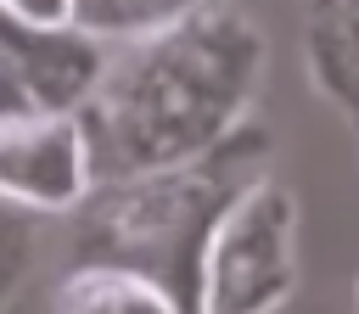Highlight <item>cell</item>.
<instances>
[{
    "label": "cell",
    "instance_id": "obj_1",
    "mask_svg": "<svg viewBox=\"0 0 359 314\" xmlns=\"http://www.w3.org/2000/svg\"><path fill=\"white\" fill-rule=\"evenodd\" d=\"M269 45L241 6H196L185 22L107 50L101 84L73 112L95 179L196 163L224 146L264 90Z\"/></svg>",
    "mask_w": 359,
    "mask_h": 314
},
{
    "label": "cell",
    "instance_id": "obj_2",
    "mask_svg": "<svg viewBox=\"0 0 359 314\" xmlns=\"http://www.w3.org/2000/svg\"><path fill=\"white\" fill-rule=\"evenodd\" d=\"M269 174V135L247 118L224 146H213L196 163L129 174V179H95L73 219L79 258L123 264L168 292L180 314H196L202 303V258L230 213V202Z\"/></svg>",
    "mask_w": 359,
    "mask_h": 314
},
{
    "label": "cell",
    "instance_id": "obj_3",
    "mask_svg": "<svg viewBox=\"0 0 359 314\" xmlns=\"http://www.w3.org/2000/svg\"><path fill=\"white\" fill-rule=\"evenodd\" d=\"M297 230L303 213L292 185H280L275 174L252 179L208 241L196 314H280L303 275Z\"/></svg>",
    "mask_w": 359,
    "mask_h": 314
},
{
    "label": "cell",
    "instance_id": "obj_4",
    "mask_svg": "<svg viewBox=\"0 0 359 314\" xmlns=\"http://www.w3.org/2000/svg\"><path fill=\"white\" fill-rule=\"evenodd\" d=\"M84 191H90V157L79 118L62 112L0 118V202L50 219V213H73Z\"/></svg>",
    "mask_w": 359,
    "mask_h": 314
},
{
    "label": "cell",
    "instance_id": "obj_5",
    "mask_svg": "<svg viewBox=\"0 0 359 314\" xmlns=\"http://www.w3.org/2000/svg\"><path fill=\"white\" fill-rule=\"evenodd\" d=\"M297 45L309 90L359 129V0H303Z\"/></svg>",
    "mask_w": 359,
    "mask_h": 314
},
{
    "label": "cell",
    "instance_id": "obj_6",
    "mask_svg": "<svg viewBox=\"0 0 359 314\" xmlns=\"http://www.w3.org/2000/svg\"><path fill=\"white\" fill-rule=\"evenodd\" d=\"M50 314H180L168 303V292L123 264H95L79 258L56 292H50Z\"/></svg>",
    "mask_w": 359,
    "mask_h": 314
},
{
    "label": "cell",
    "instance_id": "obj_7",
    "mask_svg": "<svg viewBox=\"0 0 359 314\" xmlns=\"http://www.w3.org/2000/svg\"><path fill=\"white\" fill-rule=\"evenodd\" d=\"M196 11V0H67V28L95 39L101 50L151 39L174 22H185Z\"/></svg>",
    "mask_w": 359,
    "mask_h": 314
},
{
    "label": "cell",
    "instance_id": "obj_8",
    "mask_svg": "<svg viewBox=\"0 0 359 314\" xmlns=\"http://www.w3.org/2000/svg\"><path fill=\"white\" fill-rule=\"evenodd\" d=\"M34 258H39V219L0 202V308L22 292V280L34 275Z\"/></svg>",
    "mask_w": 359,
    "mask_h": 314
},
{
    "label": "cell",
    "instance_id": "obj_9",
    "mask_svg": "<svg viewBox=\"0 0 359 314\" xmlns=\"http://www.w3.org/2000/svg\"><path fill=\"white\" fill-rule=\"evenodd\" d=\"M0 11L22 28H67V0H0Z\"/></svg>",
    "mask_w": 359,
    "mask_h": 314
},
{
    "label": "cell",
    "instance_id": "obj_10",
    "mask_svg": "<svg viewBox=\"0 0 359 314\" xmlns=\"http://www.w3.org/2000/svg\"><path fill=\"white\" fill-rule=\"evenodd\" d=\"M17 112H34V107H28V95H22V78H17L11 50H0V118H17Z\"/></svg>",
    "mask_w": 359,
    "mask_h": 314
},
{
    "label": "cell",
    "instance_id": "obj_11",
    "mask_svg": "<svg viewBox=\"0 0 359 314\" xmlns=\"http://www.w3.org/2000/svg\"><path fill=\"white\" fill-rule=\"evenodd\" d=\"M34 34H39V28H22V22H11V17L0 11V50H11V62H22V56H28Z\"/></svg>",
    "mask_w": 359,
    "mask_h": 314
},
{
    "label": "cell",
    "instance_id": "obj_12",
    "mask_svg": "<svg viewBox=\"0 0 359 314\" xmlns=\"http://www.w3.org/2000/svg\"><path fill=\"white\" fill-rule=\"evenodd\" d=\"M196 6H241V0H196Z\"/></svg>",
    "mask_w": 359,
    "mask_h": 314
},
{
    "label": "cell",
    "instance_id": "obj_13",
    "mask_svg": "<svg viewBox=\"0 0 359 314\" xmlns=\"http://www.w3.org/2000/svg\"><path fill=\"white\" fill-rule=\"evenodd\" d=\"M353 308H359V280H353Z\"/></svg>",
    "mask_w": 359,
    "mask_h": 314
}]
</instances>
